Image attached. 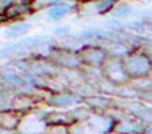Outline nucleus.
<instances>
[{
  "label": "nucleus",
  "mask_w": 152,
  "mask_h": 134,
  "mask_svg": "<svg viewBox=\"0 0 152 134\" xmlns=\"http://www.w3.org/2000/svg\"><path fill=\"white\" fill-rule=\"evenodd\" d=\"M79 56L82 59V64H87L88 67H103L106 61H108V54H106L105 48L100 46H83L79 51Z\"/></svg>",
  "instance_id": "obj_5"
},
{
  "label": "nucleus",
  "mask_w": 152,
  "mask_h": 134,
  "mask_svg": "<svg viewBox=\"0 0 152 134\" xmlns=\"http://www.w3.org/2000/svg\"><path fill=\"white\" fill-rule=\"evenodd\" d=\"M53 61L57 65L64 69H79L82 65V59H80L79 52H72V51H66V49H59V51L53 52Z\"/></svg>",
  "instance_id": "obj_7"
},
{
  "label": "nucleus",
  "mask_w": 152,
  "mask_h": 134,
  "mask_svg": "<svg viewBox=\"0 0 152 134\" xmlns=\"http://www.w3.org/2000/svg\"><path fill=\"white\" fill-rule=\"evenodd\" d=\"M30 29V23H25V21H18L15 23V25H12L10 28L5 31V38L8 39H17L20 38V36H23L25 33Z\"/></svg>",
  "instance_id": "obj_10"
},
{
  "label": "nucleus",
  "mask_w": 152,
  "mask_h": 134,
  "mask_svg": "<svg viewBox=\"0 0 152 134\" xmlns=\"http://www.w3.org/2000/svg\"><path fill=\"white\" fill-rule=\"evenodd\" d=\"M118 2H119V0H96L95 10H96V12H100V13H105V12H108V10H111L113 5L118 3Z\"/></svg>",
  "instance_id": "obj_14"
},
{
  "label": "nucleus",
  "mask_w": 152,
  "mask_h": 134,
  "mask_svg": "<svg viewBox=\"0 0 152 134\" xmlns=\"http://www.w3.org/2000/svg\"><path fill=\"white\" fill-rule=\"evenodd\" d=\"M44 134H70L69 124H48Z\"/></svg>",
  "instance_id": "obj_13"
},
{
  "label": "nucleus",
  "mask_w": 152,
  "mask_h": 134,
  "mask_svg": "<svg viewBox=\"0 0 152 134\" xmlns=\"http://www.w3.org/2000/svg\"><path fill=\"white\" fill-rule=\"evenodd\" d=\"M13 2H15V0H0V15H2V13H5V10H7Z\"/></svg>",
  "instance_id": "obj_15"
},
{
  "label": "nucleus",
  "mask_w": 152,
  "mask_h": 134,
  "mask_svg": "<svg viewBox=\"0 0 152 134\" xmlns=\"http://www.w3.org/2000/svg\"><path fill=\"white\" fill-rule=\"evenodd\" d=\"M123 65L129 78L141 80L152 74V61L144 51H132L123 59Z\"/></svg>",
  "instance_id": "obj_1"
},
{
  "label": "nucleus",
  "mask_w": 152,
  "mask_h": 134,
  "mask_svg": "<svg viewBox=\"0 0 152 134\" xmlns=\"http://www.w3.org/2000/svg\"><path fill=\"white\" fill-rule=\"evenodd\" d=\"M33 8V2L31 0H15L7 10H5V18L7 20H18L26 16Z\"/></svg>",
  "instance_id": "obj_8"
},
{
  "label": "nucleus",
  "mask_w": 152,
  "mask_h": 134,
  "mask_svg": "<svg viewBox=\"0 0 152 134\" xmlns=\"http://www.w3.org/2000/svg\"><path fill=\"white\" fill-rule=\"evenodd\" d=\"M21 113H17L13 110H7V111H0V127L4 131H17L18 124L21 121Z\"/></svg>",
  "instance_id": "obj_9"
},
{
  "label": "nucleus",
  "mask_w": 152,
  "mask_h": 134,
  "mask_svg": "<svg viewBox=\"0 0 152 134\" xmlns=\"http://www.w3.org/2000/svg\"><path fill=\"white\" fill-rule=\"evenodd\" d=\"M56 34L57 36H66V34H69V29L67 28H59V29H56Z\"/></svg>",
  "instance_id": "obj_16"
},
{
  "label": "nucleus",
  "mask_w": 152,
  "mask_h": 134,
  "mask_svg": "<svg viewBox=\"0 0 152 134\" xmlns=\"http://www.w3.org/2000/svg\"><path fill=\"white\" fill-rule=\"evenodd\" d=\"M43 42H48L46 36L28 38V39H23V41H18V42H13V44L5 46L4 49H0V56H4V57H21V56L41 48Z\"/></svg>",
  "instance_id": "obj_2"
},
{
  "label": "nucleus",
  "mask_w": 152,
  "mask_h": 134,
  "mask_svg": "<svg viewBox=\"0 0 152 134\" xmlns=\"http://www.w3.org/2000/svg\"><path fill=\"white\" fill-rule=\"evenodd\" d=\"M80 101V97L75 93H69V92H54L46 98V103L51 108H57V110H66V108H74Z\"/></svg>",
  "instance_id": "obj_6"
},
{
  "label": "nucleus",
  "mask_w": 152,
  "mask_h": 134,
  "mask_svg": "<svg viewBox=\"0 0 152 134\" xmlns=\"http://www.w3.org/2000/svg\"><path fill=\"white\" fill-rule=\"evenodd\" d=\"M147 126L137 116H124L121 119H115L111 134H145Z\"/></svg>",
  "instance_id": "obj_4"
},
{
  "label": "nucleus",
  "mask_w": 152,
  "mask_h": 134,
  "mask_svg": "<svg viewBox=\"0 0 152 134\" xmlns=\"http://www.w3.org/2000/svg\"><path fill=\"white\" fill-rule=\"evenodd\" d=\"M12 101H13V95L10 90L0 87V111H7L12 108Z\"/></svg>",
  "instance_id": "obj_12"
},
{
  "label": "nucleus",
  "mask_w": 152,
  "mask_h": 134,
  "mask_svg": "<svg viewBox=\"0 0 152 134\" xmlns=\"http://www.w3.org/2000/svg\"><path fill=\"white\" fill-rule=\"evenodd\" d=\"M69 12H70V7H67V5H54V7H51L49 12H48V20H51V21H53V20H61Z\"/></svg>",
  "instance_id": "obj_11"
},
{
  "label": "nucleus",
  "mask_w": 152,
  "mask_h": 134,
  "mask_svg": "<svg viewBox=\"0 0 152 134\" xmlns=\"http://www.w3.org/2000/svg\"><path fill=\"white\" fill-rule=\"evenodd\" d=\"M102 70H103V75L106 77V80L113 85H124L129 80L128 74L124 70V65H123V59L108 57V61L103 64Z\"/></svg>",
  "instance_id": "obj_3"
}]
</instances>
